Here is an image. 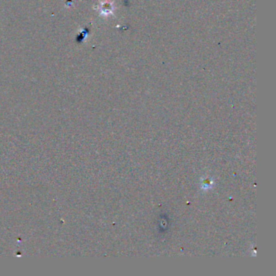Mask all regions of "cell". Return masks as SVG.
<instances>
[]
</instances>
